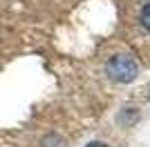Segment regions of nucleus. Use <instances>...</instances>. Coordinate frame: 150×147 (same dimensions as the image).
Here are the masks:
<instances>
[{"mask_svg":"<svg viewBox=\"0 0 150 147\" xmlns=\"http://www.w3.org/2000/svg\"><path fill=\"white\" fill-rule=\"evenodd\" d=\"M105 74L114 83H132L139 76V65L130 54H117L108 60Z\"/></svg>","mask_w":150,"mask_h":147,"instance_id":"obj_1","label":"nucleus"},{"mask_svg":"<svg viewBox=\"0 0 150 147\" xmlns=\"http://www.w3.org/2000/svg\"><path fill=\"white\" fill-rule=\"evenodd\" d=\"M40 147H65V141H63L58 134H47L40 141Z\"/></svg>","mask_w":150,"mask_h":147,"instance_id":"obj_2","label":"nucleus"},{"mask_svg":"<svg viewBox=\"0 0 150 147\" xmlns=\"http://www.w3.org/2000/svg\"><path fill=\"white\" fill-rule=\"evenodd\" d=\"M139 20H141V24H144L146 29L150 31V0H146V2H144L141 13H139Z\"/></svg>","mask_w":150,"mask_h":147,"instance_id":"obj_3","label":"nucleus"},{"mask_svg":"<svg viewBox=\"0 0 150 147\" xmlns=\"http://www.w3.org/2000/svg\"><path fill=\"white\" fill-rule=\"evenodd\" d=\"M85 147H108V145H105V143H88Z\"/></svg>","mask_w":150,"mask_h":147,"instance_id":"obj_4","label":"nucleus"}]
</instances>
